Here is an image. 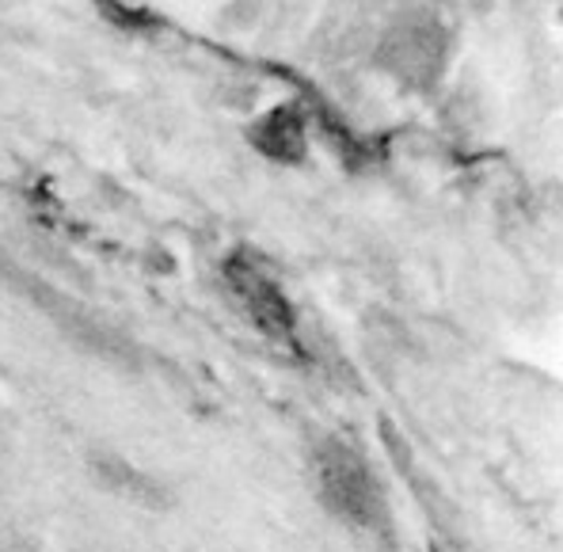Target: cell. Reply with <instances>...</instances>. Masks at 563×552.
Masks as SVG:
<instances>
[{
    "label": "cell",
    "instance_id": "7a4b0ae2",
    "mask_svg": "<svg viewBox=\"0 0 563 552\" xmlns=\"http://www.w3.org/2000/svg\"><path fill=\"white\" fill-rule=\"evenodd\" d=\"M377 57L404 85H430L445 62V31L430 20H404L385 31Z\"/></svg>",
    "mask_w": 563,
    "mask_h": 552
},
{
    "label": "cell",
    "instance_id": "3957f363",
    "mask_svg": "<svg viewBox=\"0 0 563 552\" xmlns=\"http://www.w3.org/2000/svg\"><path fill=\"white\" fill-rule=\"evenodd\" d=\"M225 278L229 290L236 294V301L244 305V312L271 335V340H297V324H294V309L282 298V290L255 267L252 260H229L225 263Z\"/></svg>",
    "mask_w": 563,
    "mask_h": 552
},
{
    "label": "cell",
    "instance_id": "6da1fadb",
    "mask_svg": "<svg viewBox=\"0 0 563 552\" xmlns=\"http://www.w3.org/2000/svg\"><path fill=\"white\" fill-rule=\"evenodd\" d=\"M317 476H320V492L339 515L354 518V522H374L380 499H377V484L369 476L366 461L358 457L346 442H328L324 453L317 461Z\"/></svg>",
    "mask_w": 563,
    "mask_h": 552
},
{
    "label": "cell",
    "instance_id": "277c9868",
    "mask_svg": "<svg viewBox=\"0 0 563 552\" xmlns=\"http://www.w3.org/2000/svg\"><path fill=\"white\" fill-rule=\"evenodd\" d=\"M252 142L260 145L267 156H275L282 164H294L305 156V119L294 107H275L267 119L255 122Z\"/></svg>",
    "mask_w": 563,
    "mask_h": 552
}]
</instances>
